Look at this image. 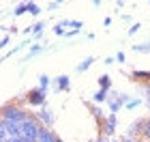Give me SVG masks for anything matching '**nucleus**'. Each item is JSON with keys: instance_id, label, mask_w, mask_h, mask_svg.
Masks as SVG:
<instances>
[{"instance_id": "obj_27", "label": "nucleus", "mask_w": 150, "mask_h": 142, "mask_svg": "<svg viewBox=\"0 0 150 142\" xmlns=\"http://www.w3.org/2000/svg\"><path fill=\"white\" fill-rule=\"evenodd\" d=\"M139 28H142V24H139V22L131 24V28H129V35H135V32H139Z\"/></svg>"}, {"instance_id": "obj_29", "label": "nucleus", "mask_w": 150, "mask_h": 142, "mask_svg": "<svg viewBox=\"0 0 150 142\" xmlns=\"http://www.w3.org/2000/svg\"><path fill=\"white\" fill-rule=\"evenodd\" d=\"M58 6H60V2H58V0H54V2H50V4H47V9H50V11H56Z\"/></svg>"}, {"instance_id": "obj_26", "label": "nucleus", "mask_w": 150, "mask_h": 142, "mask_svg": "<svg viewBox=\"0 0 150 142\" xmlns=\"http://www.w3.org/2000/svg\"><path fill=\"white\" fill-rule=\"evenodd\" d=\"M144 140L150 142V116L146 118V127H144Z\"/></svg>"}, {"instance_id": "obj_19", "label": "nucleus", "mask_w": 150, "mask_h": 142, "mask_svg": "<svg viewBox=\"0 0 150 142\" xmlns=\"http://www.w3.org/2000/svg\"><path fill=\"white\" fill-rule=\"evenodd\" d=\"M43 28H45V24H43V22L32 24V37H41V35H43Z\"/></svg>"}, {"instance_id": "obj_6", "label": "nucleus", "mask_w": 150, "mask_h": 142, "mask_svg": "<svg viewBox=\"0 0 150 142\" xmlns=\"http://www.w3.org/2000/svg\"><path fill=\"white\" fill-rule=\"evenodd\" d=\"M144 127H146V118H139V121H135V123H131V127H129L127 136H131V138L144 136Z\"/></svg>"}, {"instance_id": "obj_11", "label": "nucleus", "mask_w": 150, "mask_h": 142, "mask_svg": "<svg viewBox=\"0 0 150 142\" xmlns=\"http://www.w3.org/2000/svg\"><path fill=\"white\" fill-rule=\"evenodd\" d=\"M69 88H71V78L69 76H58L56 78V91L64 93V91H69Z\"/></svg>"}, {"instance_id": "obj_35", "label": "nucleus", "mask_w": 150, "mask_h": 142, "mask_svg": "<svg viewBox=\"0 0 150 142\" xmlns=\"http://www.w3.org/2000/svg\"><path fill=\"white\" fill-rule=\"evenodd\" d=\"M58 142H64V140H58Z\"/></svg>"}, {"instance_id": "obj_25", "label": "nucleus", "mask_w": 150, "mask_h": 142, "mask_svg": "<svg viewBox=\"0 0 150 142\" xmlns=\"http://www.w3.org/2000/svg\"><path fill=\"white\" fill-rule=\"evenodd\" d=\"M144 101H146V106L150 108V84H144Z\"/></svg>"}, {"instance_id": "obj_4", "label": "nucleus", "mask_w": 150, "mask_h": 142, "mask_svg": "<svg viewBox=\"0 0 150 142\" xmlns=\"http://www.w3.org/2000/svg\"><path fill=\"white\" fill-rule=\"evenodd\" d=\"M116 129H118V114H107L105 121L99 125V131H101V136H114Z\"/></svg>"}, {"instance_id": "obj_23", "label": "nucleus", "mask_w": 150, "mask_h": 142, "mask_svg": "<svg viewBox=\"0 0 150 142\" xmlns=\"http://www.w3.org/2000/svg\"><path fill=\"white\" fill-rule=\"evenodd\" d=\"M24 47H26V43H22V45H17V47H13V50H9V52L4 54V58H11V56H15V54H17V52H22Z\"/></svg>"}, {"instance_id": "obj_24", "label": "nucleus", "mask_w": 150, "mask_h": 142, "mask_svg": "<svg viewBox=\"0 0 150 142\" xmlns=\"http://www.w3.org/2000/svg\"><path fill=\"white\" fill-rule=\"evenodd\" d=\"M54 35H58V37H64V35H67V28H64L62 24H56V26H54Z\"/></svg>"}, {"instance_id": "obj_18", "label": "nucleus", "mask_w": 150, "mask_h": 142, "mask_svg": "<svg viewBox=\"0 0 150 142\" xmlns=\"http://www.w3.org/2000/svg\"><path fill=\"white\" fill-rule=\"evenodd\" d=\"M133 52H137V54H150V43H139V45L133 43Z\"/></svg>"}, {"instance_id": "obj_36", "label": "nucleus", "mask_w": 150, "mask_h": 142, "mask_svg": "<svg viewBox=\"0 0 150 142\" xmlns=\"http://www.w3.org/2000/svg\"><path fill=\"white\" fill-rule=\"evenodd\" d=\"M148 4H150V2H148Z\"/></svg>"}, {"instance_id": "obj_13", "label": "nucleus", "mask_w": 150, "mask_h": 142, "mask_svg": "<svg viewBox=\"0 0 150 142\" xmlns=\"http://www.w3.org/2000/svg\"><path fill=\"white\" fill-rule=\"evenodd\" d=\"M92 63H94V58H92V56H88V58H84L77 67H75V71H77V73H84V71H88V69L92 67Z\"/></svg>"}, {"instance_id": "obj_5", "label": "nucleus", "mask_w": 150, "mask_h": 142, "mask_svg": "<svg viewBox=\"0 0 150 142\" xmlns=\"http://www.w3.org/2000/svg\"><path fill=\"white\" fill-rule=\"evenodd\" d=\"M37 118H39V123L43 125V127H47V129H52V125H54V112L50 110V108H41V110L37 112Z\"/></svg>"}, {"instance_id": "obj_2", "label": "nucleus", "mask_w": 150, "mask_h": 142, "mask_svg": "<svg viewBox=\"0 0 150 142\" xmlns=\"http://www.w3.org/2000/svg\"><path fill=\"white\" fill-rule=\"evenodd\" d=\"M41 129H43V125L39 123L37 114H28V118L22 123V138L26 142H39Z\"/></svg>"}, {"instance_id": "obj_10", "label": "nucleus", "mask_w": 150, "mask_h": 142, "mask_svg": "<svg viewBox=\"0 0 150 142\" xmlns=\"http://www.w3.org/2000/svg\"><path fill=\"white\" fill-rule=\"evenodd\" d=\"M90 114L94 116L97 125H101V123L105 121V116H107V114H103V108H101V106H97V103H90Z\"/></svg>"}, {"instance_id": "obj_21", "label": "nucleus", "mask_w": 150, "mask_h": 142, "mask_svg": "<svg viewBox=\"0 0 150 142\" xmlns=\"http://www.w3.org/2000/svg\"><path fill=\"white\" fill-rule=\"evenodd\" d=\"M41 52H43V45H32L30 47V50H28V56H26V58H32V56H37V54H41Z\"/></svg>"}, {"instance_id": "obj_34", "label": "nucleus", "mask_w": 150, "mask_h": 142, "mask_svg": "<svg viewBox=\"0 0 150 142\" xmlns=\"http://www.w3.org/2000/svg\"><path fill=\"white\" fill-rule=\"evenodd\" d=\"M92 142H107V140H105V136H99L97 140H92Z\"/></svg>"}, {"instance_id": "obj_3", "label": "nucleus", "mask_w": 150, "mask_h": 142, "mask_svg": "<svg viewBox=\"0 0 150 142\" xmlns=\"http://www.w3.org/2000/svg\"><path fill=\"white\" fill-rule=\"evenodd\" d=\"M26 103L28 106H32V108H45V101H47V91H43V88H30L28 93H26Z\"/></svg>"}, {"instance_id": "obj_1", "label": "nucleus", "mask_w": 150, "mask_h": 142, "mask_svg": "<svg viewBox=\"0 0 150 142\" xmlns=\"http://www.w3.org/2000/svg\"><path fill=\"white\" fill-rule=\"evenodd\" d=\"M30 112H26L22 106H17L15 101H9V103L2 106V121L6 123H13V125H22L26 118H28Z\"/></svg>"}, {"instance_id": "obj_31", "label": "nucleus", "mask_w": 150, "mask_h": 142, "mask_svg": "<svg viewBox=\"0 0 150 142\" xmlns=\"http://www.w3.org/2000/svg\"><path fill=\"white\" fill-rule=\"evenodd\" d=\"M9 41H11L9 35H4V37H2V41H0V47H6V45H9Z\"/></svg>"}, {"instance_id": "obj_16", "label": "nucleus", "mask_w": 150, "mask_h": 142, "mask_svg": "<svg viewBox=\"0 0 150 142\" xmlns=\"http://www.w3.org/2000/svg\"><path fill=\"white\" fill-rule=\"evenodd\" d=\"M24 13H28V2H22V4H17L15 9H13V15H15V17L24 15Z\"/></svg>"}, {"instance_id": "obj_17", "label": "nucleus", "mask_w": 150, "mask_h": 142, "mask_svg": "<svg viewBox=\"0 0 150 142\" xmlns=\"http://www.w3.org/2000/svg\"><path fill=\"white\" fill-rule=\"evenodd\" d=\"M50 84H52V78L50 76H39V88L47 91V88H50Z\"/></svg>"}, {"instance_id": "obj_15", "label": "nucleus", "mask_w": 150, "mask_h": 142, "mask_svg": "<svg viewBox=\"0 0 150 142\" xmlns=\"http://www.w3.org/2000/svg\"><path fill=\"white\" fill-rule=\"evenodd\" d=\"M60 24H62L64 28H71V30H77V32L81 30V26H84L79 19H64V22H60Z\"/></svg>"}, {"instance_id": "obj_32", "label": "nucleus", "mask_w": 150, "mask_h": 142, "mask_svg": "<svg viewBox=\"0 0 150 142\" xmlns=\"http://www.w3.org/2000/svg\"><path fill=\"white\" fill-rule=\"evenodd\" d=\"M75 35H77V30H67V35H64V37H67V39H71V37H75Z\"/></svg>"}, {"instance_id": "obj_33", "label": "nucleus", "mask_w": 150, "mask_h": 142, "mask_svg": "<svg viewBox=\"0 0 150 142\" xmlns=\"http://www.w3.org/2000/svg\"><path fill=\"white\" fill-rule=\"evenodd\" d=\"M6 142H26V140H24V138H9Z\"/></svg>"}, {"instance_id": "obj_9", "label": "nucleus", "mask_w": 150, "mask_h": 142, "mask_svg": "<svg viewBox=\"0 0 150 142\" xmlns=\"http://www.w3.org/2000/svg\"><path fill=\"white\" fill-rule=\"evenodd\" d=\"M92 103H97V106H101V103H105V101H110V91H103V88H99L97 93L92 95Z\"/></svg>"}, {"instance_id": "obj_22", "label": "nucleus", "mask_w": 150, "mask_h": 142, "mask_svg": "<svg viewBox=\"0 0 150 142\" xmlns=\"http://www.w3.org/2000/svg\"><path fill=\"white\" fill-rule=\"evenodd\" d=\"M28 13H30V15H39V13H41V6H39L37 2H28Z\"/></svg>"}, {"instance_id": "obj_28", "label": "nucleus", "mask_w": 150, "mask_h": 142, "mask_svg": "<svg viewBox=\"0 0 150 142\" xmlns=\"http://www.w3.org/2000/svg\"><path fill=\"white\" fill-rule=\"evenodd\" d=\"M120 142H144V140H139V138H131V136H125Z\"/></svg>"}, {"instance_id": "obj_14", "label": "nucleus", "mask_w": 150, "mask_h": 142, "mask_svg": "<svg viewBox=\"0 0 150 142\" xmlns=\"http://www.w3.org/2000/svg\"><path fill=\"white\" fill-rule=\"evenodd\" d=\"M99 88H103V91H112V78L107 76V73L99 76Z\"/></svg>"}, {"instance_id": "obj_7", "label": "nucleus", "mask_w": 150, "mask_h": 142, "mask_svg": "<svg viewBox=\"0 0 150 142\" xmlns=\"http://www.w3.org/2000/svg\"><path fill=\"white\" fill-rule=\"evenodd\" d=\"M131 80H133V82H142V84H150V71H146V69H133L131 71Z\"/></svg>"}, {"instance_id": "obj_30", "label": "nucleus", "mask_w": 150, "mask_h": 142, "mask_svg": "<svg viewBox=\"0 0 150 142\" xmlns=\"http://www.w3.org/2000/svg\"><path fill=\"white\" fill-rule=\"evenodd\" d=\"M116 60H118V63H125V60H127L125 52H118V54H116Z\"/></svg>"}, {"instance_id": "obj_20", "label": "nucleus", "mask_w": 150, "mask_h": 142, "mask_svg": "<svg viewBox=\"0 0 150 142\" xmlns=\"http://www.w3.org/2000/svg\"><path fill=\"white\" fill-rule=\"evenodd\" d=\"M139 103H142V99H137V97H131V99H129L127 103H125V108H127V110H135V108H137Z\"/></svg>"}, {"instance_id": "obj_12", "label": "nucleus", "mask_w": 150, "mask_h": 142, "mask_svg": "<svg viewBox=\"0 0 150 142\" xmlns=\"http://www.w3.org/2000/svg\"><path fill=\"white\" fill-rule=\"evenodd\" d=\"M107 103H110V112H112V114H116L118 110H122V108H125V101H122L120 97H110V101H107Z\"/></svg>"}, {"instance_id": "obj_8", "label": "nucleus", "mask_w": 150, "mask_h": 142, "mask_svg": "<svg viewBox=\"0 0 150 142\" xmlns=\"http://www.w3.org/2000/svg\"><path fill=\"white\" fill-rule=\"evenodd\" d=\"M60 138L54 133V129H47V127H43L41 129V136H39V142H58Z\"/></svg>"}]
</instances>
